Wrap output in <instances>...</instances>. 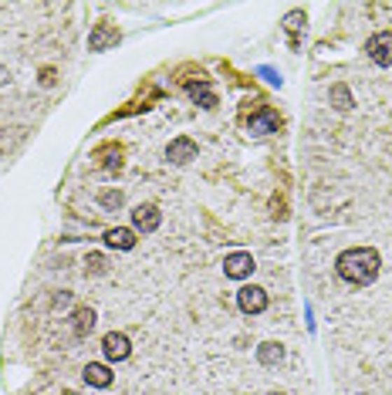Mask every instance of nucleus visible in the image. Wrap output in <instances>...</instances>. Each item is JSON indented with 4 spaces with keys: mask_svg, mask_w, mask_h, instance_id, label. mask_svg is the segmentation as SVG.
Instances as JSON below:
<instances>
[{
    "mask_svg": "<svg viewBox=\"0 0 392 395\" xmlns=\"http://www.w3.org/2000/svg\"><path fill=\"white\" fill-rule=\"evenodd\" d=\"M379 254H375L372 247H352V250H342L338 254V261H335V270H338V277L349 284H358V287H365V284H372L379 277Z\"/></svg>",
    "mask_w": 392,
    "mask_h": 395,
    "instance_id": "nucleus-1",
    "label": "nucleus"
},
{
    "mask_svg": "<svg viewBox=\"0 0 392 395\" xmlns=\"http://www.w3.org/2000/svg\"><path fill=\"white\" fill-rule=\"evenodd\" d=\"M365 51H369V57H372L375 64L389 68V64H392V34H389V31H379V34H372L369 44H365Z\"/></svg>",
    "mask_w": 392,
    "mask_h": 395,
    "instance_id": "nucleus-2",
    "label": "nucleus"
},
{
    "mask_svg": "<svg viewBox=\"0 0 392 395\" xmlns=\"http://www.w3.org/2000/svg\"><path fill=\"white\" fill-rule=\"evenodd\" d=\"M223 274H227L230 281H244V277H251V274H254V257L244 254V250H237V254H230V257L223 261Z\"/></svg>",
    "mask_w": 392,
    "mask_h": 395,
    "instance_id": "nucleus-3",
    "label": "nucleus"
},
{
    "mask_svg": "<svg viewBox=\"0 0 392 395\" xmlns=\"http://www.w3.org/2000/svg\"><path fill=\"white\" fill-rule=\"evenodd\" d=\"M237 304L244 314H260L267 307V291L264 287H240L237 291Z\"/></svg>",
    "mask_w": 392,
    "mask_h": 395,
    "instance_id": "nucleus-4",
    "label": "nucleus"
},
{
    "mask_svg": "<svg viewBox=\"0 0 392 395\" xmlns=\"http://www.w3.org/2000/svg\"><path fill=\"white\" fill-rule=\"evenodd\" d=\"M102 352H105L108 361H125V358L132 355V345H129V338H125L122 331H108V335L102 338Z\"/></svg>",
    "mask_w": 392,
    "mask_h": 395,
    "instance_id": "nucleus-5",
    "label": "nucleus"
},
{
    "mask_svg": "<svg viewBox=\"0 0 392 395\" xmlns=\"http://www.w3.org/2000/svg\"><path fill=\"white\" fill-rule=\"evenodd\" d=\"M159 223H162V213H159L153 203H142V207L132 209V226L142 230V233H153V230H159Z\"/></svg>",
    "mask_w": 392,
    "mask_h": 395,
    "instance_id": "nucleus-6",
    "label": "nucleus"
},
{
    "mask_svg": "<svg viewBox=\"0 0 392 395\" xmlns=\"http://www.w3.org/2000/svg\"><path fill=\"white\" fill-rule=\"evenodd\" d=\"M193 155H196V142L193 139H186V135L173 139L169 149H166V159H169V162H190Z\"/></svg>",
    "mask_w": 392,
    "mask_h": 395,
    "instance_id": "nucleus-7",
    "label": "nucleus"
},
{
    "mask_svg": "<svg viewBox=\"0 0 392 395\" xmlns=\"http://www.w3.org/2000/svg\"><path fill=\"white\" fill-rule=\"evenodd\" d=\"M115 41H118V31L112 24H98L95 31H92V38H88V48H92V51H105V48L115 44Z\"/></svg>",
    "mask_w": 392,
    "mask_h": 395,
    "instance_id": "nucleus-8",
    "label": "nucleus"
},
{
    "mask_svg": "<svg viewBox=\"0 0 392 395\" xmlns=\"http://www.w3.org/2000/svg\"><path fill=\"white\" fill-rule=\"evenodd\" d=\"M85 382L95 385V389H108V385H112V372H108V365H98V361L85 365Z\"/></svg>",
    "mask_w": 392,
    "mask_h": 395,
    "instance_id": "nucleus-9",
    "label": "nucleus"
},
{
    "mask_svg": "<svg viewBox=\"0 0 392 395\" xmlns=\"http://www.w3.org/2000/svg\"><path fill=\"white\" fill-rule=\"evenodd\" d=\"M105 244L115 247V250H132V247H136V233L125 230V226H118V230H108V233H105Z\"/></svg>",
    "mask_w": 392,
    "mask_h": 395,
    "instance_id": "nucleus-10",
    "label": "nucleus"
},
{
    "mask_svg": "<svg viewBox=\"0 0 392 395\" xmlns=\"http://www.w3.org/2000/svg\"><path fill=\"white\" fill-rule=\"evenodd\" d=\"M251 132H257V135H267V132H277V115L274 112H257L251 115Z\"/></svg>",
    "mask_w": 392,
    "mask_h": 395,
    "instance_id": "nucleus-11",
    "label": "nucleus"
},
{
    "mask_svg": "<svg viewBox=\"0 0 392 395\" xmlns=\"http://www.w3.org/2000/svg\"><path fill=\"white\" fill-rule=\"evenodd\" d=\"M71 321H75V335H78V338H85V335L95 328V314H92V307H78V311L71 314Z\"/></svg>",
    "mask_w": 392,
    "mask_h": 395,
    "instance_id": "nucleus-12",
    "label": "nucleus"
},
{
    "mask_svg": "<svg viewBox=\"0 0 392 395\" xmlns=\"http://www.w3.org/2000/svg\"><path fill=\"white\" fill-rule=\"evenodd\" d=\"M281 358H284V348L274 345V341H267V345L257 348V361H260V365H277Z\"/></svg>",
    "mask_w": 392,
    "mask_h": 395,
    "instance_id": "nucleus-13",
    "label": "nucleus"
},
{
    "mask_svg": "<svg viewBox=\"0 0 392 395\" xmlns=\"http://www.w3.org/2000/svg\"><path fill=\"white\" fill-rule=\"evenodd\" d=\"M332 102H335V109H342V112H345V109H352V92H349L345 85H335V88H332Z\"/></svg>",
    "mask_w": 392,
    "mask_h": 395,
    "instance_id": "nucleus-14",
    "label": "nucleus"
},
{
    "mask_svg": "<svg viewBox=\"0 0 392 395\" xmlns=\"http://www.w3.org/2000/svg\"><path fill=\"white\" fill-rule=\"evenodd\" d=\"M105 267H108V261H105L102 254H88V261H85V270H88V274H105Z\"/></svg>",
    "mask_w": 392,
    "mask_h": 395,
    "instance_id": "nucleus-15",
    "label": "nucleus"
},
{
    "mask_svg": "<svg viewBox=\"0 0 392 395\" xmlns=\"http://www.w3.org/2000/svg\"><path fill=\"white\" fill-rule=\"evenodd\" d=\"M190 92H193V98H200V102H203V109H214V105H216V98L210 95V88H206V85H193Z\"/></svg>",
    "mask_w": 392,
    "mask_h": 395,
    "instance_id": "nucleus-16",
    "label": "nucleus"
},
{
    "mask_svg": "<svg viewBox=\"0 0 392 395\" xmlns=\"http://www.w3.org/2000/svg\"><path fill=\"white\" fill-rule=\"evenodd\" d=\"M298 27H301V14H298V11H294V14H288V31H298Z\"/></svg>",
    "mask_w": 392,
    "mask_h": 395,
    "instance_id": "nucleus-17",
    "label": "nucleus"
},
{
    "mask_svg": "<svg viewBox=\"0 0 392 395\" xmlns=\"http://www.w3.org/2000/svg\"><path fill=\"white\" fill-rule=\"evenodd\" d=\"M271 395H284V392H271Z\"/></svg>",
    "mask_w": 392,
    "mask_h": 395,
    "instance_id": "nucleus-18",
    "label": "nucleus"
},
{
    "mask_svg": "<svg viewBox=\"0 0 392 395\" xmlns=\"http://www.w3.org/2000/svg\"><path fill=\"white\" fill-rule=\"evenodd\" d=\"M68 395H75V392H68Z\"/></svg>",
    "mask_w": 392,
    "mask_h": 395,
    "instance_id": "nucleus-19",
    "label": "nucleus"
}]
</instances>
